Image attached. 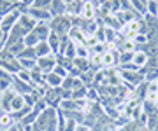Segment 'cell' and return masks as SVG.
<instances>
[{"label":"cell","instance_id":"obj_1","mask_svg":"<svg viewBox=\"0 0 158 131\" xmlns=\"http://www.w3.org/2000/svg\"><path fill=\"white\" fill-rule=\"evenodd\" d=\"M49 28H51V32H53V33L60 35V37L69 35V32H70V28H72V17H69L67 14L51 17Z\"/></svg>","mask_w":158,"mask_h":131},{"label":"cell","instance_id":"obj_2","mask_svg":"<svg viewBox=\"0 0 158 131\" xmlns=\"http://www.w3.org/2000/svg\"><path fill=\"white\" fill-rule=\"evenodd\" d=\"M0 67H2L4 70H7V72H9V74H12V75H16L18 72L21 70L18 58L12 56L11 52L6 49V47H4V49H0Z\"/></svg>","mask_w":158,"mask_h":131},{"label":"cell","instance_id":"obj_3","mask_svg":"<svg viewBox=\"0 0 158 131\" xmlns=\"http://www.w3.org/2000/svg\"><path fill=\"white\" fill-rule=\"evenodd\" d=\"M19 16H21L19 11H12V12H9V14H6V16H2L0 17V30L6 32V33H9V32L16 26Z\"/></svg>","mask_w":158,"mask_h":131},{"label":"cell","instance_id":"obj_4","mask_svg":"<svg viewBox=\"0 0 158 131\" xmlns=\"http://www.w3.org/2000/svg\"><path fill=\"white\" fill-rule=\"evenodd\" d=\"M44 100L49 107H55L58 108L60 102H62V87H46V94H44Z\"/></svg>","mask_w":158,"mask_h":131},{"label":"cell","instance_id":"obj_5","mask_svg":"<svg viewBox=\"0 0 158 131\" xmlns=\"http://www.w3.org/2000/svg\"><path fill=\"white\" fill-rule=\"evenodd\" d=\"M27 14L37 23H49L51 21V12L48 9H37V7H27Z\"/></svg>","mask_w":158,"mask_h":131},{"label":"cell","instance_id":"obj_6","mask_svg":"<svg viewBox=\"0 0 158 131\" xmlns=\"http://www.w3.org/2000/svg\"><path fill=\"white\" fill-rule=\"evenodd\" d=\"M56 67V56L55 54H49V56L44 58H37V68L42 72V74H51Z\"/></svg>","mask_w":158,"mask_h":131},{"label":"cell","instance_id":"obj_7","mask_svg":"<svg viewBox=\"0 0 158 131\" xmlns=\"http://www.w3.org/2000/svg\"><path fill=\"white\" fill-rule=\"evenodd\" d=\"M28 33L27 30H23L19 25L16 23V26L9 32V35H7V42H6V47L12 46V44H18V42H23V39H25V35Z\"/></svg>","mask_w":158,"mask_h":131},{"label":"cell","instance_id":"obj_8","mask_svg":"<svg viewBox=\"0 0 158 131\" xmlns=\"http://www.w3.org/2000/svg\"><path fill=\"white\" fill-rule=\"evenodd\" d=\"M14 89L12 87H9V89H6L4 93H0V112L4 114H11V102L12 98H14Z\"/></svg>","mask_w":158,"mask_h":131},{"label":"cell","instance_id":"obj_9","mask_svg":"<svg viewBox=\"0 0 158 131\" xmlns=\"http://www.w3.org/2000/svg\"><path fill=\"white\" fill-rule=\"evenodd\" d=\"M11 87L14 89V93L16 94H30L32 93V89H34V86L32 84H28V82H25V80H21V79H18L16 75L12 77V84H11Z\"/></svg>","mask_w":158,"mask_h":131},{"label":"cell","instance_id":"obj_10","mask_svg":"<svg viewBox=\"0 0 158 131\" xmlns=\"http://www.w3.org/2000/svg\"><path fill=\"white\" fill-rule=\"evenodd\" d=\"M97 16V6L91 0H83V11H81V17L86 21H93Z\"/></svg>","mask_w":158,"mask_h":131},{"label":"cell","instance_id":"obj_11","mask_svg":"<svg viewBox=\"0 0 158 131\" xmlns=\"http://www.w3.org/2000/svg\"><path fill=\"white\" fill-rule=\"evenodd\" d=\"M81 11H83V0H72L70 4H67L65 14L69 17H79L81 16Z\"/></svg>","mask_w":158,"mask_h":131},{"label":"cell","instance_id":"obj_12","mask_svg":"<svg viewBox=\"0 0 158 131\" xmlns=\"http://www.w3.org/2000/svg\"><path fill=\"white\" fill-rule=\"evenodd\" d=\"M32 33L37 35L39 40H48V37L51 35V28H49V23H37L35 28L32 30Z\"/></svg>","mask_w":158,"mask_h":131},{"label":"cell","instance_id":"obj_13","mask_svg":"<svg viewBox=\"0 0 158 131\" xmlns=\"http://www.w3.org/2000/svg\"><path fill=\"white\" fill-rule=\"evenodd\" d=\"M65 9H67V4L63 0H51V6L48 11L51 12V16H63L65 14Z\"/></svg>","mask_w":158,"mask_h":131},{"label":"cell","instance_id":"obj_14","mask_svg":"<svg viewBox=\"0 0 158 131\" xmlns=\"http://www.w3.org/2000/svg\"><path fill=\"white\" fill-rule=\"evenodd\" d=\"M18 25H19L23 30H27V32H32V30L35 28L37 21H35V19H32V17H30L27 12H23L21 16H19V19H18Z\"/></svg>","mask_w":158,"mask_h":131},{"label":"cell","instance_id":"obj_15","mask_svg":"<svg viewBox=\"0 0 158 131\" xmlns=\"http://www.w3.org/2000/svg\"><path fill=\"white\" fill-rule=\"evenodd\" d=\"M46 42L49 44L53 54H58V52H60V49H62V37H60V35H56V33H53V32H51V35L48 37Z\"/></svg>","mask_w":158,"mask_h":131},{"label":"cell","instance_id":"obj_16","mask_svg":"<svg viewBox=\"0 0 158 131\" xmlns=\"http://www.w3.org/2000/svg\"><path fill=\"white\" fill-rule=\"evenodd\" d=\"M116 63H118V58H116L114 51H107L102 54V67L104 68H113Z\"/></svg>","mask_w":158,"mask_h":131},{"label":"cell","instance_id":"obj_17","mask_svg":"<svg viewBox=\"0 0 158 131\" xmlns=\"http://www.w3.org/2000/svg\"><path fill=\"white\" fill-rule=\"evenodd\" d=\"M141 107H142V112L148 117H158V105L156 103L149 102V100H144V103H142Z\"/></svg>","mask_w":158,"mask_h":131},{"label":"cell","instance_id":"obj_18","mask_svg":"<svg viewBox=\"0 0 158 131\" xmlns=\"http://www.w3.org/2000/svg\"><path fill=\"white\" fill-rule=\"evenodd\" d=\"M18 6H19V2H9V0H0V17L9 14L12 11H18Z\"/></svg>","mask_w":158,"mask_h":131},{"label":"cell","instance_id":"obj_19","mask_svg":"<svg viewBox=\"0 0 158 131\" xmlns=\"http://www.w3.org/2000/svg\"><path fill=\"white\" fill-rule=\"evenodd\" d=\"M25 107H28V105L25 103V98H23V94H14V98H12V102H11V114H14V112H19V110H23Z\"/></svg>","mask_w":158,"mask_h":131},{"label":"cell","instance_id":"obj_20","mask_svg":"<svg viewBox=\"0 0 158 131\" xmlns=\"http://www.w3.org/2000/svg\"><path fill=\"white\" fill-rule=\"evenodd\" d=\"M148 60H149V58H148L146 51H135L134 52V58H132V63L141 68V67H146L148 65Z\"/></svg>","mask_w":158,"mask_h":131},{"label":"cell","instance_id":"obj_21","mask_svg":"<svg viewBox=\"0 0 158 131\" xmlns=\"http://www.w3.org/2000/svg\"><path fill=\"white\" fill-rule=\"evenodd\" d=\"M35 54H37V58H44V56H49V54H53V51H51L49 44H48L46 40H40L39 44L35 46Z\"/></svg>","mask_w":158,"mask_h":131},{"label":"cell","instance_id":"obj_22","mask_svg":"<svg viewBox=\"0 0 158 131\" xmlns=\"http://www.w3.org/2000/svg\"><path fill=\"white\" fill-rule=\"evenodd\" d=\"M62 82H63V79L60 75H56L55 72L46 74V86L48 87H62Z\"/></svg>","mask_w":158,"mask_h":131},{"label":"cell","instance_id":"obj_23","mask_svg":"<svg viewBox=\"0 0 158 131\" xmlns=\"http://www.w3.org/2000/svg\"><path fill=\"white\" fill-rule=\"evenodd\" d=\"M16 124V119L12 117V114H0V129H9Z\"/></svg>","mask_w":158,"mask_h":131},{"label":"cell","instance_id":"obj_24","mask_svg":"<svg viewBox=\"0 0 158 131\" xmlns=\"http://www.w3.org/2000/svg\"><path fill=\"white\" fill-rule=\"evenodd\" d=\"M18 61H19V67L21 70H34L37 67V60H27V58H18Z\"/></svg>","mask_w":158,"mask_h":131},{"label":"cell","instance_id":"obj_25","mask_svg":"<svg viewBox=\"0 0 158 131\" xmlns=\"http://www.w3.org/2000/svg\"><path fill=\"white\" fill-rule=\"evenodd\" d=\"M39 42H40V40L37 39V35L32 33V32H28V33L25 35V39H23V44H25L27 47H35Z\"/></svg>","mask_w":158,"mask_h":131},{"label":"cell","instance_id":"obj_26","mask_svg":"<svg viewBox=\"0 0 158 131\" xmlns=\"http://www.w3.org/2000/svg\"><path fill=\"white\" fill-rule=\"evenodd\" d=\"M86 91H88V87L85 84L79 86V87H74L72 89V100H83L86 98Z\"/></svg>","mask_w":158,"mask_h":131},{"label":"cell","instance_id":"obj_27","mask_svg":"<svg viewBox=\"0 0 158 131\" xmlns=\"http://www.w3.org/2000/svg\"><path fill=\"white\" fill-rule=\"evenodd\" d=\"M18 58H27V60H37V54H35V47H25L23 52Z\"/></svg>","mask_w":158,"mask_h":131},{"label":"cell","instance_id":"obj_28","mask_svg":"<svg viewBox=\"0 0 158 131\" xmlns=\"http://www.w3.org/2000/svg\"><path fill=\"white\" fill-rule=\"evenodd\" d=\"M98 98H100L98 91L93 89V87H88V91H86V100H88V102H98Z\"/></svg>","mask_w":158,"mask_h":131},{"label":"cell","instance_id":"obj_29","mask_svg":"<svg viewBox=\"0 0 158 131\" xmlns=\"http://www.w3.org/2000/svg\"><path fill=\"white\" fill-rule=\"evenodd\" d=\"M16 77L18 79H21V80H25V82H28V84H32V77H30L28 70H19V72L16 74Z\"/></svg>","mask_w":158,"mask_h":131},{"label":"cell","instance_id":"obj_30","mask_svg":"<svg viewBox=\"0 0 158 131\" xmlns=\"http://www.w3.org/2000/svg\"><path fill=\"white\" fill-rule=\"evenodd\" d=\"M51 0H35L32 7H37V9H49Z\"/></svg>","mask_w":158,"mask_h":131},{"label":"cell","instance_id":"obj_31","mask_svg":"<svg viewBox=\"0 0 158 131\" xmlns=\"http://www.w3.org/2000/svg\"><path fill=\"white\" fill-rule=\"evenodd\" d=\"M53 72H55V74H56V75H60L62 79H65V77H67V75H69V70L65 68V67H62V65H56V67H55V70H53Z\"/></svg>","mask_w":158,"mask_h":131},{"label":"cell","instance_id":"obj_32","mask_svg":"<svg viewBox=\"0 0 158 131\" xmlns=\"http://www.w3.org/2000/svg\"><path fill=\"white\" fill-rule=\"evenodd\" d=\"M77 129V121L65 119V131H76Z\"/></svg>","mask_w":158,"mask_h":131},{"label":"cell","instance_id":"obj_33","mask_svg":"<svg viewBox=\"0 0 158 131\" xmlns=\"http://www.w3.org/2000/svg\"><path fill=\"white\" fill-rule=\"evenodd\" d=\"M132 40L135 42V46H137V44H146V42H148L149 39H148V35H146V33H137Z\"/></svg>","mask_w":158,"mask_h":131},{"label":"cell","instance_id":"obj_34","mask_svg":"<svg viewBox=\"0 0 158 131\" xmlns=\"http://www.w3.org/2000/svg\"><path fill=\"white\" fill-rule=\"evenodd\" d=\"M23 98H25V103H27L28 107H32V108H34V105H35V100L32 98V94H25Z\"/></svg>","mask_w":158,"mask_h":131},{"label":"cell","instance_id":"obj_35","mask_svg":"<svg viewBox=\"0 0 158 131\" xmlns=\"http://www.w3.org/2000/svg\"><path fill=\"white\" fill-rule=\"evenodd\" d=\"M19 2H21L23 6H27V7H32V6H34V2H35V0H19Z\"/></svg>","mask_w":158,"mask_h":131},{"label":"cell","instance_id":"obj_36","mask_svg":"<svg viewBox=\"0 0 158 131\" xmlns=\"http://www.w3.org/2000/svg\"><path fill=\"white\" fill-rule=\"evenodd\" d=\"M9 131H21V128H19V124H14L12 128H9Z\"/></svg>","mask_w":158,"mask_h":131},{"label":"cell","instance_id":"obj_37","mask_svg":"<svg viewBox=\"0 0 158 131\" xmlns=\"http://www.w3.org/2000/svg\"><path fill=\"white\" fill-rule=\"evenodd\" d=\"M63 2H65V4H70V2H72V0H63Z\"/></svg>","mask_w":158,"mask_h":131},{"label":"cell","instance_id":"obj_38","mask_svg":"<svg viewBox=\"0 0 158 131\" xmlns=\"http://www.w3.org/2000/svg\"><path fill=\"white\" fill-rule=\"evenodd\" d=\"M9 2H14V4H16V2H19V0H9Z\"/></svg>","mask_w":158,"mask_h":131},{"label":"cell","instance_id":"obj_39","mask_svg":"<svg viewBox=\"0 0 158 131\" xmlns=\"http://www.w3.org/2000/svg\"><path fill=\"white\" fill-rule=\"evenodd\" d=\"M2 131H9V129H2Z\"/></svg>","mask_w":158,"mask_h":131},{"label":"cell","instance_id":"obj_40","mask_svg":"<svg viewBox=\"0 0 158 131\" xmlns=\"http://www.w3.org/2000/svg\"><path fill=\"white\" fill-rule=\"evenodd\" d=\"M0 131H2V129H0Z\"/></svg>","mask_w":158,"mask_h":131}]
</instances>
